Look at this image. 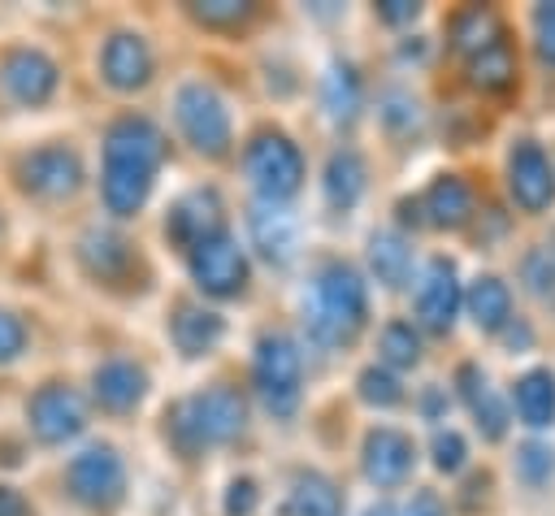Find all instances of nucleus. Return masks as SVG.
<instances>
[{"label":"nucleus","instance_id":"nucleus-1","mask_svg":"<svg viewBox=\"0 0 555 516\" xmlns=\"http://www.w3.org/2000/svg\"><path fill=\"white\" fill-rule=\"evenodd\" d=\"M165 160V134L143 113H121L104 130V165H100V199L113 217H134Z\"/></svg>","mask_w":555,"mask_h":516},{"label":"nucleus","instance_id":"nucleus-2","mask_svg":"<svg viewBox=\"0 0 555 516\" xmlns=\"http://www.w3.org/2000/svg\"><path fill=\"white\" fill-rule=\"evenodd\" d=\"M243 425H247V399L225 382L195 390L165 408V442L182 460H195L212 447L234 442L243 434Z\"/></svg>","mask_w":555,"mask_h":516},{"label":"nucleus","instance_id":"nucleus-3","mask_svg":"<svg viewBox=\"0 0 555 516\" xmlns=\"http://www.w3.org/2000/svg\"><path fill=\"white\" fill-rule=\"evenodd\" d=\"M369 291L347 260H325L304 299V325L317 347H343L364 330Z\"/></svg>","mask_w":555,"mask_h":516},{"label":"nucleus","instance_id":"nucleus-4","mask_svg":"<svg viewBox=\"0 0 555 516\" xmlns=\"http://www.w3.org/2000/svg\"><path fill=\"white\" fill-rule=\"evenodd\" d=\"M74 265L91 286L108 295H139L147 286V260L139 243L113 225H87L74 238Z\"/></svg>","mask_w":555,"mask_h":516},{"label":"nucleus","instance_id":"nucleus-5","mask_svg":"<svg viewBox=\"0 0 555 516\" xmlns=\"http://www.w3.org/2000/svg\"><path fill=\"white\" fill-rule=\"evenodd\" d=\"M82 156L74 143L65 139H48L39 147H26L17 160H13V182L26 199L43 204V208H56V204H69L78 191H82Z\"/></svg>","mask_w":555,"mask_h":516},{"label":"nucleus","instance_id":"nucleus-6","mask_svg":"<svg viewBox=\"0 0 555 516\" xmlns=\"http://www.w3.org/2000/svg\"><path fill=\"white\" fill-rule=\"evenodd\" d=\"M173 121H178V134L208 160L225 156L230 143H234V126H230V108L225 100L217 95V87L191 78L173 91Z\"/></svg>","mask_w":555,"mask_h":516},{"label":"nucleus","instance_id":"nucleus-7","mask_svg":"<svg viewBox=\"0 0 555 516\" xmlns=\"http://www.w3.org/2000/svg\"><path fill=\"white\" fill-rule=\"evenodd\" d=\"M251 382H256V390H260V399L273 416H291L299 408L304 356H299L291 334H282V330L260 334L256 356H251Z\"/></svg>","mask_w":555,"mask_h":516},{"label":"nucleus","instance_id":"nucleus-8","mask_svg":"<svg viewBox=\"0 0 555 516\" xmlns=\"http://www.w3.org/2000/svg\"><path fill=\"white\" fill-rule=\"evenodd\" d=\"M243 169L251 186L264 195V204H282L304 182V152L282 130H256L243 147Z\"/></svg>","mask_w":555,"mask_h":516},{"label":"nucleus","instance_id":"nucleus-9","mask_svg":"<svg viewBox=\"0 0 555 516\" xmlns=\"http://www.w3.org/2000/svg\"><path fill=\"white\" fill-rule=\"evenodd\" d=\"M61 87V65L35 43L0 48V100L9 108H43Z\"/></svg>","mask_w":555,"mask_h":516},{"label":"nucleus","instance_id":"nucleus-10","mask_svg":"<svg viewBox=\"0 0 555 516\" xmlns=\"http://www.w3.org/2000/svg\"><path fill=\"white\" fill-rule=\"evenodd\" d=\"M65 490L74 503L91 507V512H113L126 499V464L108 442L82 447L69 464H65Z\"/></svg>","mask_w":555,"mask_h":516},{"label":"nucleus","instance_id":"nucleus-11","mask_svg":"<svg viewBox=\"0 0 555 516\" xmlns=\"http://www.w3.org/2000/svg\"><path fill=\"white\" fill-rule=\"evenodd\" d=\"M186 269H191V278H195V286H199L204 295H212V299H234V295H243V291H247V278H251L247 251L234 243L230 230L217 234V238H208V243H199V247H191V251H186Z\"/></svg>","mask_w":555,"mask_h":516},{"label":"nucleus","instance_id":"nucleus-12","mask_svg":"<svg viewBox=\"0 0 555 516\" xmlns=\"http://www.w3.org/2000/svg\"><path fill=\"white\" fill-rule=\"evenodd\" d=\"M87 425V403L74 386L65 382H43L30 399H26V429L43 442V447H61L74 434H82Z\"/></svg>","mask_w":555,"mask_h":516},{"label":"nucleus","instance_id":"nucleus-13","mask_svg":"<svg viewBox=\"0 0 555 516\" xmlns=\"http://www.w3.org/2000/svg\"><path fill=\"white\" fill-rule=\"evenodd\" d=\"M225 234V204L217 195V186H195L186 195H178L165 212V238L178 251H191L208 238Z\"/></svg>","mask_w":555,"mask_h":516},{"label":"nucleus","instance_id":"nucleus-14","mask_svg":"<svg viewBox=\"0 0 555 516\" xmlns=\"http://www.w3.org/2000/svg\"><path fill=\"white\" fill-rule=\"evenodd\" d=\"M95 69L104 78V87L130 95V91H143L156 74V52L152 43L139 35V30H113L104 43H100V56H95Z\"/></svg>","mask_w":555,"mask_h":516},{"label":"nucleus","instance_id":"nucleus-15","mask_svg":"<svg viewBox=\"0 0 555 516\" xmlns=\"http://www.w3.org/2000/svg\"><path fill=\"white\" fill-rule=\"evenodd\" d=\"M507 186H512V199L525 212L551 208V199H555V169H551L546 152L533 139L512 143V152H507Z\"/></svg>","mask_w":555,"mask_h":516},{"label":"nucleus","instance_id":"nucleus-16","mask_svg":"<svg viewBox=\"0 0 555 516\" xmlns=\"http://www.w3.org/2000/svg\"><path fill=\"white\" fill-rule=\"evenodd\" d=\"M143 395H147V369L139 360L113 356V360H104V364L91 369V399L104 412L126 416V412H134L143 403Z\"/></svg>","mask_w":555,"mask_h":516},{"label":"nucleus","instance_id":"nucleus-17","mask_svg":"<svg viewBox=\"0 0 555 516\" xmlns=\"http://www.w3.org/2000/svg\"><path fill=\"white\" fill-rule=\"evenodd\" d=\"M360 464H364V477L373 486H399L416 464V447H412L408 434H399L390 425H377V429L364 434Z\"/></svg>","mask_w":555,"mask_h":516},{"label":"nucleus","instance_id":"nucleus-18","mask_svg":"<svg viewBox=\"0 0 555 516\" xmlns=\"http://www.w3.org/2000/svg\"><path fill=\"white\" fill-rule=\"evenodd\" d=\"M460 299H464V295H460L455 265L442 260V256L429 260L421 286H416V317H421V325L434 330V334H447L451 321H455V312H460Z\"/></svg>","mask_w":555,"mask_h":516},{"label":"nucleus","instance_id":"nucleus-19","mask_svg":"<svg viewBox=\"0 0 555 516\" xmlns=\"http://www.w3.org/2000/svg\"><path fill=\"white\" fill-rule=\"evenodd\" d=\"M221 334H225V321H221L212 308L178 304V308H173V317H169V338H173V347H178L182 356H191V360H195V356L217 351Z\"/></svg>","mask_w":555,"mask_h":516},{"label":"nucleus","instance_id":"nucleus-20","mask_svg":"<svg viewBox=\"0 0 555 516\" xmlns=\"http://www.w3.org/2000/svg\"><path fill=\"white\" fill-rule=\"evenodd\" d=\"M455 382H460V395H464V403H468L477 429H481L486 438H503V429H507V408H503L499 395L490 390L486 373H481L477 364H464V369L455 373Z\"/></svg>","mask_w":555,"mask_h":516},{"label":"nucleus","instance_id":"nucleus-21","mask_svg":"<svg viewBox=\"0 0 555 516\" xmlns=\"http://www.w3.org/2000/svg\"><path fill=\"white\" fill-rule=\"evenodd\" d=\"M364 178H369L364 156H360L356 147H338V152L325 160V199H330V208H334V212L356 208V199L364 195Z\"/></svg>","mask_w":555,"mask_h":516},{"label":"nucleus","instance_id":"nucleus-22","mask_svg":"<svg viewBox=\"0 0 555 516\" xmlns=\"http://www.w3.org/2000/svg\"><path fill=\"white\" fill-rule=\"evenodd\" d=\"M282 512L286 516H343V494L325 473H295Z\"/></svg>","mask_w":555,"mask_h":516},{"label":"nucleus","instance_id":"nucleus-23","mask_svg":"<svg viewBox=\"0 0 555 516\" xmlns=\"http://www.w3.org/2000/svg\"><path fill=\"white\" fill-rule=\"evenodd\" d=\"M516 412L529 429H546L555 421V373L551 369H529L525 377H516Z\"/></svg>","mask_w":555,"mask_h":516},{"label":"nucleus","instance_id":"nucleus-24","mask_svg":"<svg viewBox=\"0 0 555 516\" xmlns=\"http://www.w3.org/2000/svg\"><path fill=\"white\" fill-rule=\"evenodd\" d=\"M416 208H425L434 225H464L468 212H473V195H468L464 178H455V173H438Z\"/></svg>","mask_w":555,"mask_h":516},{"label":"nucleus","instance_id":"nucleus-25","mask_svg":"<svg viewBox=\"0 0 555 516\" xmlns=\"http://www.w3.org/2000/svg\"><path fill=\"white\" fill-rule=\"evenodd\" d=\"M251 238H256V247H260V256L264 260H286L291 256V247H295V221L286 217V208H278V204H260V208H251Z\"/></svg>","mask_w":555,"mask_h":516},{"label":"nucleus","instance_id":"nucleus-26","mask_svg":"<svg viewBox=\"0 0 555 516\" xmlns=\"http://www.w3.org/2000/svg\"><path fill=\"white\" fill-rule=\"evenodd\" d=\"M369 265H373V273H377L382 286H390V291L403 286L408 273H412V247H408V238L399 230H377L369 238Z\"/></svg>","mask_w":555,"mask_h":516},{"label":"nucleus","instance_id":"nucleus-27","mask_svg":"<svg viewBox=\"0 0 555 516\" xmlns=\"http://www.w3.org/2000/svg\"><path fill=\"white\" fill-rule=\"evenodd\" d=\"M464 304H468V312H473V321H477L481 330H503L507 317H512V291H507V282L494 278V273H481V278L468 286Z\"/></svg>","mask_w":555,"mask_h":516},{"label":"nucleus","instance_id":"nucleus-28","mask_svg":"<svg viewBox=\"0 0 555 516\" xmlns=\"http://www.w3.org/2000/svg\"><path fill=\"white\" fill-rule=\"evenodd\" d=\"M512 74H516V56H512V48L503 39L481 48L477 56H468V78L477 87H486V91H503L512 82Z\"/></svg>","mask_w":555,"mask_h":516},{"label":"nucleus","instance_id":"nucleus-29","mask_svg":"<svg viewBox=\"0 0 555 516\" xmlns=\"http://www.w3.org/2000/svg\"><path fill=\"white\" fill-rule=\"evenodd\" d=\"M451 35H455V48L468 52V56H477L481 48H490V43L503 39V35H499V22H494L486 9H468V13H460L455 26H451Z\"/></svg>","mask_w":555,"mask_h":516},{"label":"nucleus","instance_id":"nucleus-30","mask_svg":"<svg viewBox=\"0 0 555 516\" xmlns=\"http://www.w3.org/2000/svg\"><path fill=\"white\" fill-rule=\"evenodd\" d=\"M325 108L338 117V121H351L356 108H360V78L351 65H334L325 74Z\"/></svg>","mask_w":555,"mask_h":516},{"label":"nucleus","instance_id":"nucleus-31","mask_svg":"<svg viewBox=\"0 0 555 516\" xmlns=\"http://www.w3.org/2000/svg\"><path fill=\"white\" fill-rule=\"evenodd\" d=\"M382 360L395 364V369H412L421 360V338L408 321H390L382 330Z\"/></svg>","mask_w":555,"mask_h":516},{"label":"nucleus","instance_id":"nucleus-32","mask_svg":"<svg viewBox=\"0 0 555 516\" xmlns=\"http://www.w3.org/2000/svg\"><path fill=\"white\" fill-rule=\"evenodd\" d=\"M191 17L208 30H234L251 17V4H243V0H204V4H191Z\"/></svg>","mask_w":555,"mask_h":516},{"label":"nucleus","instance_id":"nucleus-33","mask_svg":"<svg viewBox=\"0 0 555 516\" xmlns=\"http://www.w3.org/2000/svg\"><path fill=\"white\" fill-rule=\"evenodd\" d=\"M356 386H360V399L373 403V408H395V403L403 399L399 377H395L390 369H377V364H369V369L356 377Z\"/></svg>","mask_w":555,"mask_h":516},{"label":"nucleus","instance_id":"nucleus-34","mask_svg":"<svg viewBox=\"0 0 555 516\" xmlns=\"http://www.w3.org/2000/svg\"><path fill=\"white\" fill-rule=\"evenodd\" d=\"M516 473H520V481H529V486H546V481L555 477V451H551L546 442H525V447L516 451Z\"/></svg>","mask_w":555,"mask_h":516},{"label":"nucleus","instance_id":"nucleus-35","mask_svg":"<svg viewBox=\"0 0 555 516\" xmlns=\"http://www.w3.org/2000/svg\"><path fill=\"white\" fill-rule=\"evenodd\" d=\"M30 343V330L22 321V312L13 308H0V364H13Z\"/></svg>","mask_w":555,"mask_h":516},{"label":"nucleus","instance_id":"nucleus-36","mask_svg":"<svg viewBox=\"0 0 555 516\" xmlns=\"http://www.w3.org/2000/svg\"><path fill=\"white\" fill-rule=\"evenodd\" d=\"M525 282H529V291L551 295L555 291V251H546V247L529 251L525 256Z\"/></svg>","mask_w":555,"mask_h":516},{"label":"nucleus","instance_id":"nucleus-37","mask_svg":"<svg viewBox=\"0 0 555 516\" xmlns=\"http://www.w3.org/2000/svg\"><path fill=\"white\" fill-rule=\"evenodd\" d=\"M434 464H438L442 473H455V468L464 464V438H460L455 429H438V434H434Z\"/></svg>","mask_w":555,"mask_h":516},{"label":"nucleus","instance_id":"nucleus-38","mask_svg":"<svg viewBox=\"0 0 555 516\" xmlns=\"http://www.w3.org/2000/svg\"><path fill=\"white\" fill-rule=\"evenodd\" d=\"M533 39H538L542 61L555 65V4H538L533 9Z\"/></svg>","mask_w":555,"mask_h":516},{"label":"nucleus","instance_id":"nucleus-39","mask_svg":"<svg viewBox=\"0 0 555 516\" xmlns=\"http://www.w3.org/2000/svg\"><path fill=\"white\" fill-rule=\"evenodd\" d=\"M256 481L251 477H234L230 481V494H225V516H251L256 512Z\"/></svg>","mask_w":555,"mask_h":516},{"label":"nucleus","instance_id":"nucleus-40","mask_svg":"<svg viewBox=\"0 0 555 516\" xmlns=\"http://www.w3.org/2000/svg\"><path fill=\"white\" fill-rule=\"evenodd\" d=\"M0 516H35V503L17 486H4L0 481Z\"/></svg>","mask_w":555,"mask_h":516},{"label":"nucleus","instance_id":"nucleus-41","mask_svg":"<svg viewBox=\"0 0 555 516\" xmlns=\"http://www.w3.org/2000/svg\"><path fill=\"white\" fill-rule=\"evenodd\" d=\"M399 516H442V499L434 490H416Z\"/></svg>","mask_w":555,"mask_h":516},{"label":"nucleus","instance_id":"nucleus-42","mask_svg":"<svg viewBox=\"0 0 555 516\" xmlns=\"http://www.w3.org/2000/svg\"><path fill=\"white\" fill-rule=\"evenodd\" d=\"M377 13H382L386 22H408V17H416V4H412V0H382Z\"/></svg>","mask_w":555,"mask_h":516},{"label":"nucleus","instance_id":"nucleus-43","mask_svg":"<svg viewBox=\"0 0 555 516\" xmlns=\"http://www.w3.org/2000/svg\"><path fill=\"white\" fill-rule=\"evenodd\" d=\"M364 516H395V507H386V503H377V507H369Z\"/></svg>","mask_w":555,"mask_h":516},{"label":"nucleus","instance_id":"nucleus-44","mask_svg":"<svg viewBox=\"0 0 555 516\" xmlns=\"http://www.w3.org/2000/svg\"><path fill=\"white\" fill-rule=\"evenodd\" d=\"M0 243H4V221H0Z\"/></svg>","mask_w":555,"mask_h":516}]
</instances>
